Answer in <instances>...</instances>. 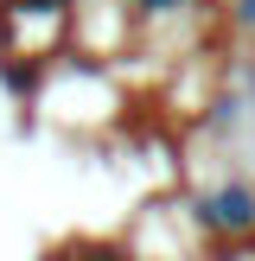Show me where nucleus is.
<instances>
[{
    "label": "nucleus",
    "instance_id": "nucleus-1",
    "mask_svg": "<svg viewBox=\"0 0 255 261\" xmlns=\"http://www.w3.org/2000/svg\"><path fill=\"white\" fill-rule=\"evenodd\" d=\"M204 217H211L217 229H249L255 223V198H249V191H217Z\"/></svg>",
    "mask_w": 255,
    "mask_h": 261
},
{
    "label": "nucleus",
    "instance_id": "nucleus-2",
    "mask_svg": "<svg viewBox=\"0 0 255 261\" xmlns=\"http://www.w3.org/2000/svg\"><path fill=\"white\" fill-rule=\"evenodd\" d=\"M26 7H45V13H58V7H64V0H26Z\"/></svg>",
    "mask_w": 255,
    "mask_h": 261
},
{
    "label": "nucleus",
    "instance_id": "nucleus-3",
    "mask_svg": "<svg viewBox=\"0 0 255 261\" xmlns=\"http://www.w3.org/2000/svg\"><path fill=\"white\" fill-rule=\"evenodd\" d=\"M242 25H255V0H242Z\"/></svg>",
    "mask_w": 255,
    "mask_h": 261
},
{
    "label": "nucleus",
    "instance_id": "nucleus-4",
    "mask_svg": "<svg viewBox=\"0 0 255 261\" xmlns=\"http://www.w3.org/2000/svg\"><path fill=\"white\" fill-rule=\"evenodd\" d=\"M102 261H115V255H102Z\"/></svg>",
    "mask_w": 255,
    "mask_h": 261
}]
</instances>
